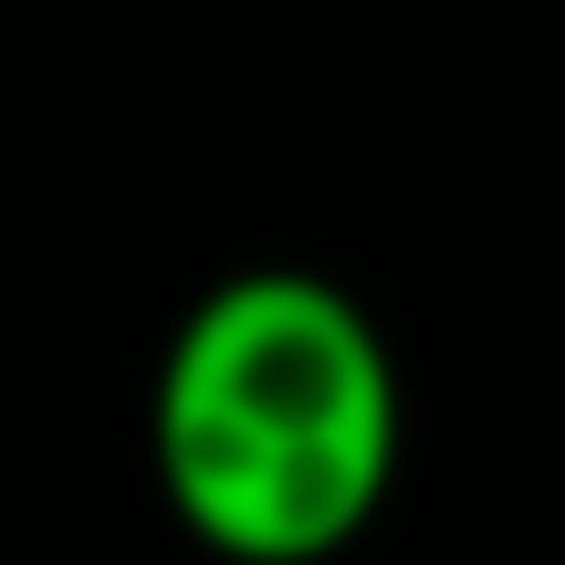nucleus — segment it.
<instances>
[{
	"mask_svg": "<svg viewBox=\"0 0 565 565\" xmlns=\"http://www.w3.org/2000/svg\"><path fill=\"white\" fill-rule=\"evenodd\" d=\"M408 461V377L335 273H221L158 345L147 471L221 565H335Z\"/></svg>",
	"mask_w": 565,
	"mask_h": 565,
	"instance_id": "obj_1",
	"label": "nucleus"
}]
</instances>
